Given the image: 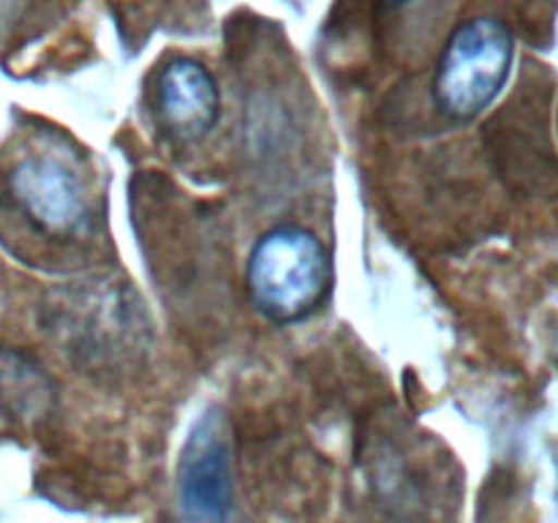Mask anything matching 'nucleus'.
I'll use <instances>...</instances> for the list:
<instances>
[{"instance_id": "obj_4", "label": "nucleus", "mask_w": 558, "mask_h": 523, "mask_svg": "<svg viewBox=\"0 0 558 523\" xmlns=\"http://www.w3.org/2000/svg\"><path fill=\"white\" fill-rule=\"evenodd\" d=\"M9 188L20 210L47 234H71L85 218V199L74 174L47 156H27L9 172Z\"/></svg>"}, {"instance_id": "obj_7", "label": "nucleus", "mask_w": 558, "mask_h": 523, "mask_svg": "<svg viewBox=\"0 0 558 523\" xmlns=\"http://www.w3.org/2000/svg\"><path fill=\"white\" fill-rule=\"evenodd\" d=\"M385 3V9L396 11V9H403V5H412V3H420V0H381Z\"/></svg>"}, {"instance_id": "obj_5", "label": "nucleus", "mask_w": 558, "mask_h": 523, "mask_svg": "<svg viewBox=\"0 0 558 523\" xmlns=\"http://www.w3.org/2000/svg\"><path fill=\"white\" fill-rule=\"evenodd\" d=\"M156 112L178 139L207 134L218 118V90L210 71L191 58H174L156 82Z\"/></svg>"}, {"instance_id": "obj_3", "label": "nucleus", "mask_w": 558, "mask_h": 523, "mask_svg": "<svg viewBox=\"0 0 558 523\" xmlns=\"http://www.w3.org/2000/svg\"><path fill=\"white\" fill-rule=\"evenodd\" d=\"M232 499L227 423L218 412H207L191 428L180 458V515L185 523H232Z\"/></svg>"}, {"instance_id": "obj_6", "label": "nucleus", "mask_w": 558, "mask_h": 523, "mask_svg": "<svg viewBox=\"0 0 558 523\" xmlns=\"http://www.w3.org/2000/svg\"><path fill=\"white\" fill-rule=\"evenodd\" d=\"M49 398L41 370L16 352H0V406L11 414H38Z\"/></svg>"}, {"instance_id": "obj_1", "label": "nucleus", "mask_w": 558, "mask_h": 523, "mask_svg": "<svg viewBox=\"0 0 558 523\" xmlns=\"http://www.w3.org/2000/svg\"><path fill=\"white\" fill-rule=\"evenodd\" d=\"M251 300L278 325L300 321L325 303L332 262L316 234L300 227H276L256 240L248 270Z\"/></svg>"}, {"instance_id": "obj_2", "label": "nucleus", "mask_w": 558, "mask_h": 523, "mask_svg": "<svg viewBox=\"0 0 558 523\" xmlns=\"http://www.w3.org/2000/svg\"><path fill=\"white\" fill-rule=\"evenodd\" d=\"M512 33L490 16H477L452 31L439 58L434 98L445 114L469 120L488 109L512 69Z\"/></svg>"}]
</instances>
